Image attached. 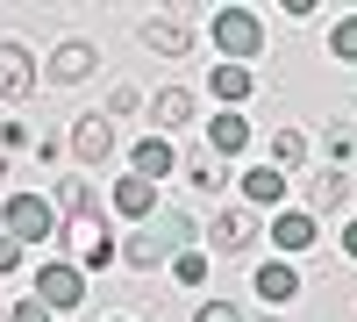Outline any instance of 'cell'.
<instances>
[{
  "label": "cell",
  "mask_w": 357,
  "mask_h": 322,
  "mask_svg": "<svg viewBox=\"0 0 357 322\" xmlns=\"http://www.w3.org/2000/svg\"><path fill=\"white\" fill-rule=\"evenodd\" d=\"M93 65H100V50L86 43V36L57 43V50H50V86H79V79H93Z\"/></svg>",
  "instance_id": "9c48e42d"
},
{
  "label": "cell",
  "mask_w": 357,
  "mask_h": 322,
  "mask_svg": "<svg viewBox=\"0 0 357 322\" xmlns=\"http://www.w3.org/2000/svg\"><path fill=\"white\" fill-rule=\"evenodd\" d=\"M257 322H279V315H257Z\"/></svg>",
  "instance_id": "1f68e13d"
},
{
  "label": "cell",
  "mask_w": 357,
  "mask_h": 322,
  "mask_svg": "<svg viewBox=\"0 0 357 322\" xmlns=\"http://www.w3.org/2000/svg\"><path fill=\"white\" fill-rule=\"evenodd\" d=\"M29 143H36L29 122H0V151H29Z\"/></svg>",
  "instance_id": "4316f807"
},
{
  "label": "cell",
  "mask_w": 357,
  "mask_h": 322,
  "mask_svg": "<svg viewBox=\"0 0 357 322\" xmlns=\"http://www.w3.org/2000/svg\"><path fill=\"white\" fill-rule=\"evenodd\" d=\"M0 322H8V315H0Z\"/></svg>",
  "instance_id": "d6a6232c"
},
{
  "label": "cell",
  "mask_w": 357,
  "mask_h": 322,
  "mask_svg": "<svg viewBox=\"0 0 357 322\" xmlns=\"http://www.w3.org/2000/svg\"><path fill=\"white\" fill-rule=\"evenodd\" d=\"M72 158H79L86 172L114 158V122H107L100 108H93V115H79V122H72Z\"/></svg>",
  "instance_id": "5b68a950"
},
{
  "label": "cell",
  "mask_w": 357,
  "mask_h": 322,
  "mask_svg": "<svg viewBox=\"0 0 357 322\" xmlns=\"http://www.w3.org/2000/svg\"><path fill=\"white\" fill-rule=\"evenodd\" d=\"M143 43H151L158 57H186L193 50V22L186 15H151L143 22Z\"/></svg>",
  "instance_id": "8fae6325"
},
{
  "label": "cell",
  "mask_w": 357,
  "mask_h": 322,
  "mask_svg": "<svg viewBox=\"0 0 357 322\" xmlns=\"http://www.w3.org/2000/svg\"><path fill=\"white\" fill-rule=\"evenodd\" d=\"M15 265H22V244H15V237H8V229H0V279H8V272H15Z\"/></svg>",
  "instance_id": "f1b7e54d"
},
{
  "label": "cell",
  "mask_w": 357,
  "mask_h": 322,
  "mask_svg": "<svg viewBox=\"0 0 357 322\" xmlns=\"http://www.w3.org/2000/svg\"><path fill=\"white\" fill-rule=\"evenodd\" d=\"M0 180H8V151H0Z\"/></svg>",
  "instance_id": "4dcf8cb0"
},
{
  "label": "cell",
  "mask_w": 357,
  "mask_h": 322,
  "mask_svg": "<svg viewBox=\"0 0 357 322\" xmlns=\"http://www.w3.org/2000/svg\"><path fill=\"white\" fill-rule=\"evenodd\" d=\"M172 279H178V286H200V279H207V251H178V258H172Z\"/></svg>",
  "instance_id": "603a6c76"
},
{
  "label": "cell",
  "mask_w": 357,
  "mask_h": 322,
  "mask_svg": "<svg viewBox=\"0 0 357 322\" xmlns=\"http://www.w3.org/2000/svg\"><path fill=\"white\" fill-rule=\"evenodd\" d=\"M207 143H215V158H243V151H250V122H243L236 108H222L215 122H207Z\"/></svg>",
  "instance_id": "9a60e30c"
},
{
  "label": "cell",
  "mask_w": 357,
  "mask_h": 322,
  "mask_svg": "<svg viewBox=\"0 0 357 322\" xmlns=\"http://www.w3.org/2000/svg\"><path fill=\"white\" fill-rule=\"evenodd\" d=\"M129 172H136V180H151V186H158V180H172V172H178V151H172L165 136H143L136 151H129Z\"/></svg>",
  "instance_id": "5bb4252c"
},
{
  "label": "cell",
  "mask_w": 357,
  "mask_h": 322,
  "mask_svg": "<svg viewBox=\"0 0 357 322\" xmlns=\"http://www.w3.org/2000/svg\"><path fill=\"white\" fill-rule=\"evenodd\" d=\"M186 180H193L200 193H222V180H229V172H222L215 158H186Z\"/></svg>",
  "instance_id": "7402d4cb"
},
{
  "label": "cell",
  "mask_w": 357,
  "mask_h": 322,
  "mask_svg": "<svg viewBox=\"0 0 357 322\" xmlns=\"http://www.w3.org/2000/svg\"><path fill=\"white\" fill-rule=\"evenodd\" d=\"M122 115H136V86H114V101H107V122H122Z\"/></svg>",
  "instance_id": "83f0119b"
},
{
  "label": "cell",
  "mask_w": 357,
  "mask_h": 322,
  "mask_svg": "<svg viewBox=\"0 0 357 322\" xmlns=\"http://www.w3.org/2000/svg\"><path fill=\"white\" fill-rule=\"evenodd\" d=\"M50 208H57V222H93L100 229V186L93 180H57Z\"/></svg>",
  "instance_id": "52a82bcc"
},
{
  "label": "cell",
  "mask_w": 357,
  "mask_h": 322,
  "mask_svg": "<svg viewBox=\"0 0 357 322\" xmlns=\"http://www.w3.org/2000/svg\"><path fill=\"white\" fill-rule=\"evenodd\" d=\"M207 36H215L222 65H250V57L264 50V22L250 8H215V22H207Z\"/></svg>",
  "instance_id": "7a4b0ae2"
},
{
  "label": "cell",
  "mask_w": 357,
  "mask_h": 322,
  "mask_svg": "<svg viewBox=\"0 0 357 322\" xmlns=\"http://www.w3.org/2000/svg\"><path fill=\"white\" fill-rule=\"evenodd\" d=\"M250 286H257V301H264V315H272V308H286L293 294H301V272H293V258H264Z\"/></svg>",
  "instance_id": "ba28073f"
},
{
  "label": "cell",
  "mask_w": 357,
  "mask_h": 322,
  "mask_svg": "<svg viewBox=\"0 0 357 322\" xmlns=\"http://www.w3.org/2000/svg\"><path fill=\"white\" fill-rule=\"evenodd\" d=\"M114 258H122V244H114L107 229H93V237H86V251H79V272H107Z\"/></svg>",
  "instance_id": "ffe728a7"
},
{
  "label": "cell",
  "mask_w": 357,
  "mask_h": 322,
  "mask_svg": "<svg viewBox=\"0 0 357 322\" xmlns=\"http://www.w3.org/2000/svg\"><path fill=\"white\" fill-rule=\"evenodd\" d=\"M329 50L343 57V65H357V15H343V22L329 29Z\"/></svg>",
  "instance_id": "cb8c5ba5"
},
{
  "label": "cell",
  "mask_w": 357,
  "mask_h": 322,
  "mask_svg": "<svg viewBox=\"0 0 357 322\" xmlns=\"http://www.w3.org/2000/svg\"><path fill=\"white\" fill-rule=\"evenodd\" d=\"M236 186H243V200H250V208H272V215H279V208H286V186H293V180H286V172H272V165H250Z\"/></svg>",
  "instance_id": "4fadbf2b"
},
{
  "label": "cell",
  "mask_w": 357,
  "mask_h": 322,
  "mask_svg": "<svg viewBox=\"0 0 357 322\" xmlns=\"http://www.w3.org/2000/svg\"><path fill=\"white\" fill-rule=\"evenodd\" d=\"M343 251H350V258H357V222H343Z\"/></svg>",
  "instance_id": "f546056e"
},
{
  "label": "cell",
  "mask_w": 357,
  "mask_h": 322,
  "mask_svg": "<svg viewBox=\"0 0 357 322\" xmlns=\"http://www.w3.org/2000/svg\"><path fill=\"white\" fill-rule=\"evenodd\" d=\"M151 115H158V136L165 129H186L193 122V94H186V86H165V94L151 101Z\"/></svg>",
  "instance_id": "d6986e66"
},
{
  "label": "cell",
  "mask_w": 357,
  "mask_h": 322,
  "mask_svg": "<svg viewBox=\"0 0 357 322\" xmlns=\"http://www.w3.org/2000/svg\"><path fill=\"white\" fill-rule=\"evenodd\" d=\"M193 237L200 229L178 215V208H158V222L151 229H136V237L122 244V265H136V272H158V265H172L178 251H193Z\"/></svg>",
  "instance_id": "6da1fadb"
},
{
  "label": "cell",
  "mask_w": 357,
  "mask_h": 322,
  "mask_svg": "<svg viewBox=\"0 0 357 322\" xmlns=\"http://www.w3.org/2000/svg\"><path fill=\"white\" fill-rule=\"evenodd\" d=\"M0 222H8V237H15L22 251H36V244H50L57 229H65V222H57V208H50L43 193H8V208H0Z\"/></svg>",
  "instance_id": "3957f363"
},
{
  "label": "cell",
  "mask_w": 357,
  "mask_h": 322,
  "mask_svg": "<svg viewBox=\"0 0 357 322\" xmlns=\"http://www.w3.org/2000/svg\"><path fill=\"white\" fill-rule=\"evenodd\" d=\"M250 237H257V215H250V208H222V215H215V229H207V244H215L222 258L250 251Z\"/></svg>",
  "instance_id": "7c38bea8"
},
{
  "label": "cell",
  "mask_w": 357,
  "mask_h": 322,
  "mask_svg": "<svg viewBox=\"0 0 357 322\" xmlns=\"http://www.w3.org/2000/svg\"><path fill=\"white\" fill-rule=\"evenodd\" d=\"M114 215H129V222H143V215H158V186L151 180H136V172H129V180H114Z\"/></svg>",
  "instance_id": "2e32d148"
},
{
  "label": "cell",
  "mask_w": 357,
  "mask_h": 322,
  "mask_svg": "<svg viewBox=\"0 0 357 322\" xmlns=\"http://www.w3.org/2000/svg\"><path fill=\"white\" fill-rule=\"evenodd\" d=\"M343 200H350V180H343V172H314V180H307V215H314V222L336 215Z\"/></svg>",
  "instance_id": "e0dca14e"
},
{
  "label": "cell",
  "mask_w": 357,
  "mask_h": 322,
  "mask_svg": "<svg viewBox=\"0 0 357 322\" xmlns=\"http://www.w3.org/2000/svg\"><path fill=\"white\" fill-rule=\"evenodd\" d=\"M36 301H43L50 315H72V308L86 301V272L65 265V258H43V272H36Z\"/></svg>",
  "instance_id": "277c9868"
},
{
  "label": "cell",
  "mask_w": 357,
  "mask_h": 322,
  "mask_svg": "<svg viewBox=\"0 0 357 322\" xmlns=\"http://www.w3.org/2000/svg\"><path fill=\"white\" fill-rule=\"evenodd\" d=\"M207 86H215V101H222V108H243V101H250V86H257V72H250V65H215V72H207Z\"/></svg>",
  "instance_id": "ac0fdd59"
},
{
  "label": "cell",
  "mask_w": 357,
  "mask_h": 322,
  "mask_svg": "<svg viewBox=\"0 0 357 322\" xmlns=\"http://www.w3.org/2000/svg\"><path fill=\"white\" fill-rule=\"evenodd\" d=\"M8 322H57V315H50V308H43V301H36V294H22V301H15V308H8Z\"/></svg>",
  "instance_id": "484cf974"
},
{
  "label": "cell",
  "mask_w": 357,
  "mask_h": 322,
  "mask_svg": "<svg viewBox=\"0 0 357 322\" xmlns=\"http://www.w3.org/2000/svg\"><path fill=\"white\" fill-rule=\"evenodd\" d=\"M36 94V57H29V43H0V101H29Z\"/></svg>",
  "instance_id": "8992f818"
},
{
  "label": "cell",
  "mask_w": 357,
  "mask_h": 322,
  "mask_svg": "<svg viewBox=\"0 0 357 322\" xmlns=\"http://www.w3.org/2000/svg\"><path fill=\"white\" fill-rule=\"evenodd\" d=\"M272 244H279V258H293V251L321 244V222H314L307 208H279V215H272Z\"/></svg>",
  "instance_id": "30bf717a"
},
{
  "label": "cell",
  "mask_w": 357,
  "mask_h": 322,
  "mask_svg": "<svg viewBox=\"0 0 357 322\" xmlns=\"http://www.w3.org/2000/svg\"><path fill=\"white\" fill-rule=\"evenodd\" d=\"M301 158H307V136H301V129H279V136H272V158H264V165H272V172H293Z\"/></svg>",
  "instance_id": "44dd1931"
},
{
  "label": "cell",
  "mask_w": 357,
  "mask_h": 322,
  "mask_svg": "<svg viewBox=\"0 0 357 322\" xmlns=\"http://www.w3.org/2000/svg\"><path fill=\"white\" fill-rule=\"evenodd\" d=\"M193 322H243V308H236V301H200Z\"/></svg>",
  "instance_id": "d4e9b609"
}]
</instances>
